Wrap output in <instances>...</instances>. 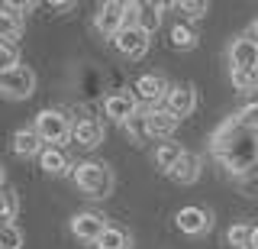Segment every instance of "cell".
<instances>
[{"label": "cell", "mask_w": 258, "mask_h": 249, "mask_svg": "<svg viewBox=\"0 0 258 249\" xmlns=\"http://www.w3.org/2000/svg\"><path fill=\"white\" fill-rule=\"evenodd\" d=\"M210 152L229 175H252L258 172V130H248L229 117L210 136Z\"/></svg>", "instance_id": "obj_1"}, {"label": "cell", "mask_w": 258, "mask_h": 249, "mask_svg": "<svg viewBox=\"0 0 258 249\" xmlns=\"http://www.w3.org/2000/svg\"><path fill=\"white\" fill-rule=\"evenodd\" d=\"M75 184L91 197H107L113 191V172L103 162H81L75 168Z\"/></svg>", "instance_id": "obj_2"}, {"label": "cell", "mask_w": 258, "mask_h": 249, "mask_svg": "<svg viewBox=\"0 0 258 249\" xmlns=\"http://www.w3.org/2000/svg\"><path fill=\"white\" fill-rule=\"evenodd\" d=\"M32 130L42 136L45 146H58V142H64L71 136L75 126L68 123V117H64L61 110H42V114L36 117V126H32Z\"/></svg>", "instance_id": "obj_3"}, {"label": "cell", "mask_w": 258, "mask_h": 249, "mask_svg": "<svg viewBox=\"0 0 258 249\" xmlns=\"http://www.w3.org/2000/svg\"><path fill=\"white\" fill-rule=\"evenodd\" d=\"M0 91L10 101H26V97H32V91H36V75H32L26 65H20L13 71H0Z\"/></svg>", "instance_id": "obj_4"}, {"label": "cell", "mask_w": 258, "mask_h": 249, "mask_svg": "<svg viewBox=\"0 0 258 249\" xmlns=\"http://www.w3.org/2000/svg\"><path fill=\"white\" fill-rule=\"evenodd\" d=\"M94 29H97L100 36L116 39V36L126 29V4H119V0L100 4V10H97V17H94Z\"/></svg>", "instance_id": "obj_5"}, {"label": "cell", "mask_w": 258, "mask_h": 249, "mask_svg": "<svg viewBox=\"0 0 258 249\" xmlns=\"http://www.w3.org/2000/svg\"><path fill=\"white\" fill-rule=\"evenodd\" d=\"M107 227H110V223L103 220L100 214H91V211L71 217V233H75L81 243H94L97 246V243H100V236L107 233Z\"/></svg>", "instance_id": "obj_6"}, {"label": "cell", "mask_w": 258, "mask_h": 249, "mask_svg": "<svg viewBox=\"0 0 258 249\" xmlns=\"http://www.w3.org/2000/svg\"><path fill=\"white\" fill-rule=\"evenodd\" d=\"M229 65L232 71H258V42L239 36L229 42Z\"/></svg>", "instance_id": "obj_7"}, {"label": "cell", "mask_w": 258, "mask_h": 249, "mask_svg": "<svg viewBox=\"0 0 258 249\" xmlns=\"http://www.w3.org/2000/svg\"><path fill=\"white\" fill-rule=\"evenodd\" d=\"M113 45H116V52H123L126 59H142V55L149 52V33H145L142 26H126L123 33L113 39Z\"/></svg>", "instance_id": "obj_8"}, {"label": "cell", "mask_w": 258, "mask_h": 249, "mask_svg": "<svg viewBox=\"0 0 258 249\" xmlns=\"http://www.w3.org/2000/svg\"><path fill=\"white\" fill-rule=\"evenodd\" d=\"M194 107H197V91H194V84H171V91H168V97H165V110H171V114L181 120V117H190Z\"/></svg>", "instance_id": "obj_9"}, {"label": "cell", "mask_w": 258, "mask_h": 249, "mask_svg": "<svg viewBox=\"0 0 258 249\" xmlns=\"http://www.w3.org/2000/svg\"><path fill=\"white\" fill-rule=\"evenodd\" d=\"M177 230L181 233H190V236H200V233H207L210 227H213V217H210L204 207H181L174 217Z\"/></svg>", "instance_id": "obj_10"}, {"label": "cell", "mask_w": 258, "mask_h": 249, "mask_svg": "<svg viewBox=\"0 0 258 249\" xmlns=\"http://www.w3.org/2000/svg\"><path fill=\"white\" fill-rule=\"evenodd\" d=\"M168 91H171V84H168L161 75H142L139 81H136V97L152 104V107H158V101H165Z\"/></svg>", "instance_id": "obj_11"}, {"label": "cell", "mask_w": 258, "mask_h": 249, "mask_svg": "<svg viewBox=\"0 0 258 249\" xmlns=\"http://www.w3.org/2000/svg\"><path fill=\"white\" fill-rule=\"evenodd\" d=\"M145 114H149V136H155V139H168V136H174L177 117L171 114V110H165V107H149Z\"/></svg>", "instance_id": "obj_12"}, {"label": "cell", "mask_w": 258, "mask_h": 249, "mask_svg": "<svg viewBox=\"0 0 258 249\" xmlns=\"http://www.w3.org/2000/svg\"><path fill=\"white\" fill-rule=\"evenodd\" d=\"M103 110H107L110 120H116V123H129L139 110H136V97H129V94H110L107 101H103Z\"/></svg>", "instance_id": "obj_13"}, {"label": "cell", "mask_w": 258, "mask_h": 249, "mask_svg": "<svg viewBox=\"0 0 258 249\" xmlns=\"http://www.w3.org/2000/svg\"><path fill=\"white\" fill-rule=\"evenodd\" d=\"M23 33V13H20V4H4V13H0V39L7 42H16Z\"/></svg>", "instance_id": "obj_14"}, {"label": "cell", "mask_w": 258, "mask_h": 249, "mask_svg": "<svg viewBox=\"0 0 258 249\" xmlns=\"http://www.w3.org/2000/svg\"><path fill=\"white\" fill-rule=\"evenodd\" d=\"M71 136H75L78 146L94 149V146H100V142H103V126L97 123V120H78V126L71 130Z\"/></svg>", "instance_id": "obj_15"}, {"label": "cell", "mask_w": 258, "mask_h": 249, "mask_svg": "<svg viewBox=\"0 0 258 249\" xmlns=\"http://www.w3.org/2000/svg\"><path fill=\"white\" fill-rule=\"evenodd\" d=\"M168 175H171L177 184H194V181L200 178V156H194V152H184L181 162H177Z\"/></svg>", "instance_id": "obj_16"}, {"label": "cell", "mask_w": 258, "mask_h": 249, "mask_svg": "<svg viewBox=\"0 0 258 249\" xmlns=\"http://www.w3.org/2000/svg\"><path fill=\"white\" fill-rule=\"evenodd\" d=\"M45 146H42V136L36 130H16L13 133V152L16 156H39Z\"/></svg>", "instance_id": "obj_17"}, {"label": "cell", "mask_w": 258, "mask_h": 249, "mask_svg": "<svg viewBox=\"0 0 258 249\" xmlns=\"http://www.w3.org/2000/svg\"><path fill=\"white\" fill-rule=\"evenodd\" d=\"M39 165H42V172H48V175H61L64 168H68V156H64L58 146H45L39 152Z\"/></svg>", "instance_id": "obj_18"}, {"label": "cell", "mask_w": 258, "mask_h": 249, "mask_svg": "<svg viewBox=\"0 0 258 249\" xmlns=\"http://www.w3.org/2000/svg\"><path fill=\"white\" fill-rule=\"evenodd\" d=\"M161 10H165V4H139V17H136V26H142L145 33H155L158 23H161Z\"/></svg>", "instance_id": "obj_19"}, {"label": "cell", "mask_w": 258, "mask_h": 249, "mask_svg": "<svg viewBox=\"0 0 258 249\" xmlns=\"http://www.w3.org/2000/svg\"><path fill=\"white\" fill-rule=\"evenodd\" d=\"M171 49H177V52L197 49V33H194L187 23H174L171 26Z\"/></svg>", "instance_id": "obj_20"}, {"label": "cell", "mask_w": 258, "mask_h": 249, "mask_svg": "<svg viewBox=\"0 0 258 249\" xmlns=\"http://www.w3.org/2000/svg\"><path fill=\"white\" fill-rule=\"evenodd\" d=\"M181 156H184L181 146H174V142H165V146L155 149V165L161 168V172H171V168L181 162Z\"/></svg>", "instance_id": "obj_21"}, {"label": "cell", "mask_w": 258, "mask_h": 249, "mask_svg": "<svg viewBox=\"0 0 258 249\" xmlns=\"http://www.w3.org/2000/svg\"><path fill=\"white\" fill-rule=\"evenodd\" d=\"M133 243H129V233L119 230V227H107V233L100 236V243H97V249H129Z\"/></svg>", "instance_id": "obj_22"}, {"label": "cell", "mask_w": 258, "mask_h": 249, "mask_svg": "<svg viewBox=\"0 0 258 249\" xmlns=\"http://www.w3.org/2000/svg\"><path fill=\"white\" fill-rule=\"evenodd\" d=\"M252 233H255V227H248V223H236V227H229L226 239H229L232 249H252Z\"/></svg>", "instance_id": "obj_23"}, {"label": "cell", "mask_w": 258, "mask_h": 249, "mask_svg": "<svg viewBox=\"0 0 258 249\" xmlns=\"http://www.w3.org/2000/svg\"><path fill=\"white\" fill-rule=\"evenodd\" d=\"M13 68H20V52H16V42L0 39V71H13Z\"/></svg>", "instance_id": "obj_24"}, {"label": "cell", "mask_w": 258, "mask_h": 249, "mask_svg": "<svg viewBox=\"0 0 258 249\" xmlns=\"http://www.w3.org/2000/svg\"><path fill=\"white\" fill-rule=\"evenodd\" d=\"M232 87L239 94H248L258 87V71H232Z\"/></svg>", "instance_id": "obj_25"}, {"label": "cell", "mask_w": 258, "mask_h": 249, "mask_svg": "<svg viewBox=\"0 0 258 249\" xmlns=\"http://www.w3.org/2000/svg\"><path fill=\"white\" fill-rule=\"evenodd\" d=\"M16 220V191L7 184L4 188V227H13Z\"/></svg>", "instance_id": "obj_26"}, {"label": "cell", "mask_w": 258, "mask_h": 249, "mask_svg": "<svg viewBox=\"0 0 258 249\" xmlns=\"http://www.w3.org/2000/svg\"><path fill=\"white\" fill-rule=\"evenodd\" d=\"M126 133L136 136V139H145V136H149V114H136L126 123Z\"/></svg>", "instance_id": "obj_27"}, {"label": "cell", "mask_w": 258, "mask_h": 249, "mask_svg": "<svg viewBox=\"0 0 258 249\" xmlns=\"http://www.w3.org/2000/svg\"><path fill=\"white\" fill-rule=\"evenodd\" d=\"M174 10L181 13L184 20H200V17L210 10V7H207V4H190V0H184V4H174Z\"/></svg>", "instance_id": "obj_28"}, {"label": "cell", "mask_w": 258, "mask_h": 249, "mask_svg": "<svg viewBox=\"0 0 258 249\" xmlns=\"http://www.w3.org/2000/svg\"><path fill=\"white\" fill-rule=\"evenodd\" d=\"M236 120L242 126H248V130H258V104H248V107H242L239 114H236Z\"/></svg>", "instance_id": "obj_29"}, {"label": "cell", "mask_w": 258, "mask_h": 249, "mask_svg": "<svg viewBox=\"0 0 258 249\" xmlns=\"http://www.w3.org/2000/svg\"><path fill=\"white\" fill-rule=\"evenodd\" d=\"M0 246L4 249H20L23 246V233L16 227H4V236H0Z\"/></svg>", "instance_id": "obj_30"}, {"label": "cell", "mask_w": 258, "mask_h": 249, "mask_svg": "<svg viewBox=\"0 0 258 249\" xmlns=\"http://www.w3.org/2000/svg\"><path fill=\"white\" fill-rule=\"evenodd\" d=\"M48 10H52V13H64V10H71V0H58V4H48Z\"/></svg>", "instance_id": "obj_31"}, {"label": "cell", "mask_w": 258, "mask_h": 249, "mask_svg": "<svg viewBox=\"0 0 258 249\" xmlns=\"http://www.w3.org/2000/svg\"><path fill=\"white\" fill-rule=\"evenodd\" d=\"M245 39H252V42H258V20H255V23H248V29H245Z\"/></svg>", "instance_id": "obj_32"}, {"label": "cell", "mask_w": 258, "mask_h": 249, "mask_svg": "<svg viewBox=\"0 0 258 249\" xmlns=\"http://www.w3.org/2000/svg\"><path fill=\"white\" fill-rule=\"evenodd\" d=\"M252 249H258V227H255V233H252Z\"/></svg>", "instance_id": "obj_33"}]
</instances>
